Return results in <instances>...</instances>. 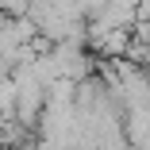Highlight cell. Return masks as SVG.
Instances as JSON below:
<instances>
[{
    "label": "cell",
    "mask_w": 150,
    "mask_h": 150,
    "mask_svg": "<svg viewBox=\"0 0 150 150\" xmlns=\"http://www.w3.org/2000/svg\"><path fill=\"white\" fill-rule=\"evenodd\" d=\"M31 0H0V19H27Z\"/></svg>",
    "instance_id": "6da1fadb"
}]
</instances>
